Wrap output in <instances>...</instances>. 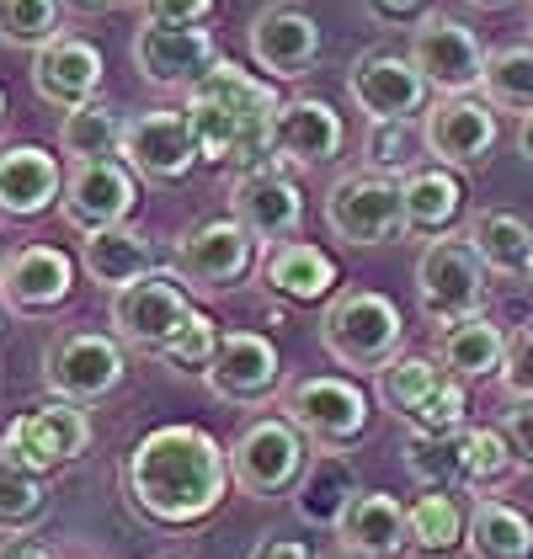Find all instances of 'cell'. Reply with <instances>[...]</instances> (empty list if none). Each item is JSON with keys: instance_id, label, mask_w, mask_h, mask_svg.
<instances>
[{"instance_id": "52", "label": "cell", "mask_w": 533, "mask_h": 559, "mask_svg": "<svg viewBox=\"0 0 533 559\" xmlns=\"http://www.w3.org/2000/svg\"><path fill=\"white\" fill-rule=\"evenodd\" d=\"M464 5H475V11H501V5H512V0H464Z\"/></svg>"}, {"instance_id": "37", "label": "cell", "mask_w": 533, "mask_h": 559, "mask_svg": "<svg viewBox=\"0 0 533 559\" xmlns=\"http://www.w3.org/2000/svg\"><path fill=\"white\" fill-rule=\"evenodd\" d=\"M44 512H48L44 474L22 469V464H11V459H0V538L38 527Z\"/></svg>"}, {"instance_id": "25", "label": "cell", "mask_w": 533, "mask_h": 559, "mask_svg": "<svg viewBox=\"0 0 533 559\" xmlns=\"http://www.w3.org/2000/svg\"><path fill=\"white\" fill-rule=\"evenodd\" d=\"M400 198H405V235H453V224L464 214V181L448 166H416L400 176Z\"/></svg>"}, {"instance_id": "16", "label": "cell", "mask_w": 533, "mask_h": 559, "mask_svg": "<svg viewBox=\"0 0 533 559\" xmlns=\"http://www.w3.org/2000/svg\"><path fill=\"white\" fill-rule=\"evenodd\" d=\"M220 64V44L209 27H161L144 22L133 38V70L155 91H192Z\"/></svg>"}, {"instance_id": "57", "label": "cell", "mask_w": 533, "mask_h": 559, "mask_svg": "<svg viewBox=\"0 0 533 559\" xmlns=\"http://www.w3.org/2000/svg\"><path fill=\"white\" fill-rule=\"evenodd\" d=\"M0 272H5V251H0Z\"/></svg>"}, {"instance_id": "45", "label": "cell", "mask_w": 533, "mask_h": 559, "mask_svg": "<svg viewBox=\"0 0 533 559\" xmlns=\"http://www.w3.org/2000/svg\"><path fill=\"white\" fill-rule=\"evenodd\" d=\"M144 22H161V27H203L214 0H133Z\"/></svg>"}, {"instance_id": "53", "label": "cell", "mask_w": 533, "mask_h": 559, "mask_svg": "<svg viewBox=\"0 0 533 559\" xmlns=\"http://www.w3.org/2000/svg\"><path fill=\"white\" fill-rule=\"evenodd\" d=\"M0 118H5V91H0Z\"/></svg>"}, {"instance_id": "24", "label": "cell", "mask_w": 533, "mask_h": 559, "mask_svg": "<svg viewBox=\"0 0 533 559\" xmlns=\"http://www.w3.org/2000/svg\"><path fill=\"white\" fill-rule=\"evenodd\" d=\"M336 538L357 559H400L411 555V516L390 490H357L336 522Z\"/></svg>"}, {"instance_id": "3", "label": "cell", "mask_w": 533, "mask_h": 559, "mask_svg": "<svg viewBox=\"0 0 533 559\" xmlns=\"http://www.w3.org/2000/svg\"><path fill=\"white\" fill-rule=\"evenodd\" d=\"M315 442L294 427L288 416H262L235 437L229 448V469H235V485L257 501H277V496H294L299 479L310 469Z\"/></svg>"}, {"instance_id": "20", "label": "cell", "mask_w": 533, "mask_h": 559, "mask_svg": "<svg viewBox=\"0 0 533 559\" xmlns=\"http://www.w3.org/2000/svg\"><path fill=\"white\" fill-rule=\"evenodd\" d=\"M229 214L240 218L262 246H283L299 235V218H305V198L294 187V176L262 166V171H240L229 187Z\"/></svg>"}, {"instance_id": "34", "label": "cell", "mask_w": 533, "mask_h": 559, "mask_svg": "<svg viewBox=\"0 0 533 559\" xmlns=\"http://www.w3.org/2000/svg\"><path fill=\"white\" fill-rule=\"evenodd\" d=\"M481 96L496 112H533V38L529 44H501L486 53V75H481Z\"/></svg>"}, {"instance_id": "14", "label": "cell", "mask_w": 533, "mask_h": 559, "mask_svg": "<svg viewBox=\"0 0 533 559\" xmlns=\"http://www.w3.org/2000/svg\"><path fill=\"white\" fill-rule=\"evenodd\" d=\"M411 64L427 75V86L438 96H470L481 91V75H486V48L464 22L427 11L411 27Z\"/></svg>"}, {"instance_id": "27", "label": "cell", "mask_w": 533, "mask_h": 559, "mask_svg": "<svg viewBox=\"0 0 533 559\" xmlns=\"http://www.w3.org/2000/svg\"><path fill=\"white\" fill-rule=\"evenodd\" d=\"M262 283L294 304L331 299L336 294V261L325 257L320 246H310V240H283V246H266Z\"/></svg>"}, {"instance_id": "7", "label": "cell", "mask_w": 533, "mask_h": 559, "mask_svg": "<svg viewBox=\"0 0 533 559\" xmlns=\"http://www.w3.org/2000/svg\"><path fill=\"white\" fill-rule=\"evenodd\" d=\"M283 416L305 431L315 448L342 453V448L363 442L374 405H368V394H363L353 379L320 373V379H299V384L283 389Z\"/></svg>"}, {"instance_id": "21", "label": "cell", "mask_w": 533, "mask_h": 559, "mask_svg": "<svg viewBox=\"0 0 533 559\" xmlns=\"http://www.w3.org/2000/svg\"><path fill=\"white\" fill-rule=\"evenodd\" d=\"M64 198V171L44 144H0V224H33Z\"/></svg>"}, {"instance_id": "28", "label": "cell", "mask_w": 533, "mask_h": 559, "mask_svg": "<svg viewBox=\"0 0 533 559\" xmlns=\"http://www.w3.org/2000/svg\"><path fill=\"white\" fill-rule=\"evenodd\" d=\"M438 362H443L453 379H464V384L490 379V373H501V362H507V331H501L496 320H486V314H464V320L443 325Z\"/></svg>"}, {"instance_id": "29", "label": "cell", "mask_w": 533, "mask_h": 559, "mask_svg": "<svg viewBox=\"0 0 533 559\" xmlns=\"http://www.w3.org/2000/svg\"><path fill=\"white\" fill-rule=\"evenodd\" d=\"M464 240L486 261L490 277H529L533 272V229L507 209H481L464 224Z\"/></svg>"}, {"instance_id": "22", "label": "cell", "mask_w": 533, "mask_h": 559, "mask_svg": "<svg viewBox=\"0 0 533 559\" xmlns=\"http://www.w3.org/2000/svg\"><path fill=\"white\" fill-rule=\"evenodd\" d=\"M102 75H107L102 48L75 38V33H59L54 44H44L33 53V91L44 96L48 107H59V112H75V107L96 102Z\"/></svg>"}, {"instance_id": "17", "label": "cell", "mask_w": 533, "mask_h": 559, "mask_svg": "<svg viewBox=\"0 0 533 559\" xmlns=\"http://www.w3.org/2000/svg\"><path fill=\"white\" fill-rule=\"evenodd\" d=\"M75 294V257L59 246H22L5 257L0 272V304L16 320H48Z\"/></svg>"}, {"instance_id": "33", "label": "cell", "mask_w": 533, "mask_h": 559, "mask_svg": "<svg viewBox=\"0 0 533 559\" xmlns=\"http://www.w3.org/2000/svg\"><path fill=\"white\" fill-rule=\"evenodd\" d=\"M405 516H411V555L416 559H448L464 549L470 512L453 501V490H427L422 501L405 507Z\"/></svg>"}, {"instance_id": "39", "label": "cell", "mask_w": 533, "mask_h": 559, "mask_svg": "<svg viewBox=\"0 0 533 559\" xmlns=\"http://www.w3.org/2000/svg\"><path fill=\"white\" fill-rule=\"evenodd\" d=\"M187 123L198 133V150H203V166H229L235 160V150H240V118L220 107V102H209V96H198V91H187Z\"/></svg>"}, {"instance_id": "40", "label": "cell", "mask_w": 533, "mask_h": 559, "mask_svg": "<svg viewBox=\"0 0 533 559\" xmlns=\"http://www.w3.org/2000/svg\"><path fill=\"white\" fill-rule=\"evenodd\" d=\"M518 453H512V442H507V431L501 427H470V469H464V485L470 490H496V485H507L512 474H518Z\"/></svg>"}, {"instance_id": "31", "label": "cell", "mask_w": 533, "mask_h": 559, "mask_svg": "<svg viewBox=\"0 0 533 559\" xmlns=\"http://www.w3.org/2000/svg\"><path fill=\"white\" fill-rule=\"evenodd\" d=\"M353 496H357L353 464L342 453H315L305 479H299V490H294V512L310 527H336L342 512L353 507Z\"/></svg>"}, {"instance_id": "38", "label": "cell", "mask_w": 533, "mask_h": 559, "mask_svg": "<svg viewBox=\"0 0 533 559\" xmlns=\"http://www.w3.org/2000/svg\"><path fill=\"white\" fill-rule=\"evenodd\" d=\"M64 33V5L59 0H0V44L38 48Z\"/></svg>"}, {"instance_id": "44", "label": "cell", "mask_w": 533, "mask_h": 559, "mask_svg": "<svg viewBox=\"0 0 533 559\" xmlns=\"http://www.w3.org/2000/svg\"><path fill=\"white\" fill-rule=\"evenodd\" d=\"M496 379H501V389L512 400H533V325L507 336V362H501Z\"/></svg>"}, {"instance_id": "46", "label": "cell", "mask_w": 533, "mask_h": 559, "mask_svg": "<svg viewBox=\"0 0 533 559\" xmlns=\"http://www.w3.org/2000/svg\"><path fill=\"white\" fill-rule=\"evenodd\" d=\"M433 0H363V16L379 22V27H405V22H422Z\"/></svg>"}, {"instance_id": "55", "label": "cell", "mask_w": 533, "mask_h": 559, "mask_svg": "<svg viewBox=\"0 0 533 559\" xmlns=\"http://www.w3.org/2000/svg\"><path fill=\"white\" fill-rule=\"evenodd\" d=\"M0 325H5V304H0Z\"/></svg>"}, {"instance_id": "43", "label": "cell", "mask_w": 533, "mask_h": 559, "mask_svg": "<svg viewBox=\"0 0 533 559\" xmlns=\"http://www.w3.org/2000/svg\"><path fill=\"white\" fill-rule=\"evenodd\" d=\"M464 421H470V389H464V379H453V373H448L443 384L411 411V421H405V427L411 431H459Z\"/></svg>"}, {"instance_id": "15", "label": "cell", "mask_w": 533, "mask_h": 559, "mask_svg": "<svg viewBox=\"0 0 533 559\" xmlns=\"http://www.w3.org/2000/svg\"><path fill=\"white\" fill-rule=\"evenodd\" d=\"M246 44H251V64L266 81H305L320 59V22L294 0H272L251 16Z\"/></svg>"}, {"instance_id": "23", "label": "cell", "mask_w": 533, "mask_h": 559, "mask_svg": "<svg viewBox=\"0 0 533 559\" xmlns=\"http://www.w3.org/2000/svg\"><path fill=\"white\" fill-rule=\"evenodd\" d=\"M342 144H347L342 112L320 96H288L272 123V155L288 166H325L342 155Z\"/></svg>"}, {"instance_id": "1", "label": "cell", "mask_w": 533, "mask_h": 559, "mask_svg": "<svg viewBox=\"0 0 533 559\" xmlns=\"http://www.w3.org/2000/svg\"><path fill=\"white\" fill-rule=\"evenodd\" d=\"M235 485L229 453L214 431L192 421H166L133 442L123 464L129 507L155 527H198L224 507V490Z\"/></svg>"}, {"instance_id": "51", "label": "cell", "mask_w": 533, "mask_h": 559, "mask_svg": "<svg viewBox=\"0 0 533 559\" xmlns=\"http://www.w3.org/2000/svg\"><path fill=\"white\" fill-rule=\"evenodd\" d=\"M518 150H523V160L533 166V112L523 118V123H518Z\"/></svg>"}, {"instance_id": "47", "label": "cell", "mask_w": 533, "mask_h": 559, "mask_svg": "<svg viewBox=\"0 0 533 559\" xmlns=\"http://www.w3.org/2000/svg\"><path fill=\"white\" fill-rule=\"evenodd\" d=\"M501 431H507L512 453H518L523 464H533V400H518V405L507 411V421H501Z\"/></svg>"}, {"instance_id": "18", "label": "cell", "mask_w": 533, "mask_h": 559, "mask_svg": "<svg viewBox=\"0 0 533 559\" xmlns=\"http://www.w3.org/2000/svg\"><path fill=\"white\" fill-rule=\"evenodd\" d=\"M118 160H129L133 176H144V181H181L203 166V150H198V133L187 123V112L155 107V112L129 118Z\"/></svg>"}, {"instance_id": "13", "label": "cell", "mask_w": 533, "mask_h": 559, "mask_svg": "<svg viewBox=\"0 0 533 559\" xmlns=\"http://www.w3.org/2000/svg\"><path fill=\"white\" fill-rule=\"evenodd\" d=\"M496 107L486 96H438L422 112V150L448 171H475L496 150Z\"/></svg>"}, {"instance_id": "2", "label": "cell", "mask_w": 533, "mask_h": 559, "mask_svg": "<svg viewBox=\"0 0 533 559\" xmlns=\"http://www.w3.org/2000/svg\"><path fill=\"white\" fill-rule=\"evenodd\" d=\"M400 342H405V320L395 299H384L379 288H342L320 314V346L331 352V362L353 373H379L384 362H395Z\"/></svg>"}, {"instance_id": "48", "label": "cell", "mask_w": 533, "mask_h": 559, "mask_svg": "<svg viewBox=\"0 0 533 559\" xmlns=\"http://www.w3.org/2000/svg\"><path fill=\"white\" fill-rule=\"evenodd\" d=\"M251 559H310V544H299V538H257Z\"/></svg>"}, {"instance_id": "26", "label": "cell", "mask_w": 533, "mask_h": 559, "mask_svg": "<svg viewBox=\"0 0 533 559\" xmlns=\"http://www.w3.org/2000/svg\"><path fill=\"white\" fill-rule=\"evenodd\" d=\"M81 266H86V277L96 288L118 294V288H129V283L155 272V246H150V235H139L129 224L96 229V235L81 240Z\"/></svg>"}, {"instance_id": "58", "label": "cell", "mask_w": 533, "mask_h": 559, "mask_svg": "<svg viewBox=\"0 0 533 559\" xmlns=\"http://www.w3.org/2000/svg\"><path fill=\"white\" fill-rule=\"evenodd\" d=\"M529 277H533V272H529Z\"/></svg>"}, {"instance_id": "42", "label": "cell", "mask_w": 533, "mask_h": 559, "mask_svg": "<svg viewBox=\"0 0 533 559\" xmlns=\"http://www.w3.org/2000/svg\"><path fill=\"white\" fill-rule=\"evenodd\" d=\"M416 150V133H411V123H368V139H363V160H368V171L379 176H405L416 171L411 155Z\"/></svg>"}, {"instance_id": "41", "label": "cell", "mask_w": 533, "mask_h": 559, "mask_svg": "<svg viewBox=\"0 0 533 559\" xmlns=\"http://www.w3.org/2000/svg\"><path fill=\"white\" fill-rule=\"evenodd\" d=\"M224 342V331H220V320L209 314V309H192V320L177 331V342L171 346H161L155 357L171 368V373H209V362H214V352H220Z\"/></svg>"}, {"instance_id": "6", "label": "cell", "mask_w": 533, "mask_h": 559, "mask_svg": "<svg viewBox=\"0 0 533 559\" xmlns=\"http://www.w3.org/2000/svg\"><path fill=\"white\" fill-rule=\"evenodd\" d=\"M129 373V357L118 336H102V331H64L54 336L44 352V384L54 400H75V405H96L107 394H118Z\"/></svg>"}, {"instance_id": "12", "label": "cell", "mask_w": 533, "mask_h": 559, "mask_svg": "<svg viewBox=\"0 0 533 559\" xmlns=\"http://www.w3.org/2000/svg\"><path fill=\"white\" fill-rule=\"evenodd\" d=\"M139 209V176L129 160H75L64 176V198H59V218L81 235L96 229H118L129 224V214Z\"/></svg>"}, {"instance_id": "4", "label": "cell", "mask_w": 533, "mask_h": 559, "mask_svg": "<svg viewBox=\"0 0 533 559\" xmlns=\"http://www.w3.org/2000/svg\"><path fill=\"white\" fill-rule=\"evenodd\" d=\"M486 261L475 257V246L464 235H438L427 240V251L416 257V304L427 320L453 325L464 314H481L486 304Z\"/></svg>"}, {"instance_id": "5", "label": "cell", "mask_w": 533, "mask_h": 559, "mask_svg": "<svg viewBox=\"0 0 533 559\" xmlns=\"http://www.w3.org/2000/svg\"><path fill=\"white\" fill-rule=\"evenodd\" d=\"M86 448H91V416L86 405H75V400L33 405V411H22L11 427L0 431V459L44 474V479L54 469H70Z\"/></svg>"}, {"instance_id": "19", "label": "cell", "mask_w": 533, "mask_h": 559, "mask_svg": "<svg viewBox=\"0 0 533 559\" xmlns=\"http://www.w3.org/2000/svg\"><path fill=\"white\" fill-rule=\"evenodd\" d=\"M203 384L214 389V400L224 405H266L277 384H283V357L266 342L262 331H224L220 352L203 373Z\"/></svg>"}, {"instance_id": "36", "label": "cell", "mask_w": 533, "mask_h": 559, "mask_svg": "<svg viewBox=\"0 0 533 559\" xmlns=\"http://www.w3.org/2000/svg\"><path fill=\"white\" fill-rule=\"evenodd\" d=\"M379 405L390 411V416H400V421H411V411L433 394V389L448 379V368L438 362V357H422V352H400L395 362H384L379 373Z\"/></svg>"}, {"instance_id": "9", "label": "cell", "mask_w": 533, "mask_h": 559, "mask_svg": "<svg viewBox=\"0 0 533 559\" xmlns=\"http://www.w3.org/2000/svg\"><path fill=\"white\" fill-rule=\"evenodd\" d=\"M325 224L347 246H390L405 235V198L395 176L353 171L325 192Z\"/></svg>"}, {"instance_id": "50", "label": "cell", "mask_w": 533, "mask_h": 559, "mask_svg": "<svg viewBox=\"0 0 533 559\" xmlns=\"http://www.w3.org/2000/svg\"><path fill=\"white\" fill-rule=\"evenodd\" d=\"M64 11H75V16H102V11H112V5H123V0H59Z\"/></svg>"}, {"instance_id": "11", "label": "cell", "mask_w": 533, "mask_h": 559, "mask_svg": "<svg viewBox=\"0 0 533 559\" xmlns=\"http://www.w3.org/2000/svg\"><path fill=\"white\" fill-rule=\"evenodd\" d=\"M187 320H192V299H187V283L171 272H150V277L112 294V331L133 352L171 346Z\"/></svg>"}, {"instance_id": "32", "label": "cell", "mask_w": 533, "mask_h": 559, "mask_svg": "<svg viewBox=\"0 0 533 559\" xmlns=\"http://www.w3.org/2000/svg\"><path fill=\"white\" fill-rule=\"evenodd\" d=\"M464 549L475 559H533V522L518 507H507L496 496H481L470 507Z\"/></svg>"}, {"instance_id": "56", "label": "cell", "mask_w": 533, "mask_h": 559, "mask_svg": "<svg viewBox=\"0 0 533 559\" xmlns=\"http://www.w3.org/2000/svg\"><path fill=\"white\" fill-rule=\"evenodd\" d=\"M331 559H357V555H331Z\"/></svg>"}, {"instance_id": "49", "label": "cell", "mask_w": 533, "mask_h": 559, "mask_svg": "<svg viewBox=\"0 0 533 559\" xmlns=\"http://www.w3.org/2000/svg\"><path fill=\"white\" fill-rule=\"evenodd\" d=\"M0 559H54L38 544V538H27V533H11V538H0Z\"/></svg>"}, {"instance_id": "10", "label": "cell", "mask_w": 533, "mask_h": 559, "mask_svg": "<svg viewBox=\"0 0 533 559\" xmlns=\"http://www.w3.org/2000/svg\"><path fill=\"white\" fill-rule=\"evenodd\" d=\"M347 96L357 112H368V123H411L416 112L433 107L427 75L411 64V53H395V48L357 53L347 70Z\"/></svg>"}, {"instance_id": "35", "label": "cell", "mask_w": 533, "mask_h": 559, "mask_svg": "<svg viewBox=\"0 0 533 559\" xmlns=\"http://www.w3.org/2000/svg\"><path fill=\"white\" fill-rule=\"evenodd\" d=\"M123 129H129V118H118L102 102H86V107L64 112L59 155H70V160H112V155H123Z\"/></svg>"}, {"instance_id": "8", "label": "cell", "mask_w": 533, "mask_h": 559, "mask_svg": "<svg viewBox=\"0 0 533 559\" xmlns=\"http://www.w3.org/2000/svg\"><path fill=\"white\" fill-rule=\"evenodd\" d=\"M262 240L240 224V218H203L181 235L177 246V277L198 294H229L257 272Z\"/></svg>"}, {"instance_id": "30", "label": "cell", "mask_w": 533, "mask_h": 559, "mask_svg": "<svg viewBox=\"0 0 533 559\" xmlns=\"http://www.w3.org/2000/svg\"><path fill=\"white\" fill-rule=\"evenodd\" d=\"M400 459L405 474L422 485V490H459L464 469H470V427L459 431H411L400 442Z\"/></svg>"}, {"instance_id": "54", "label": "cell", "mask_w": 533, "mask_h": 559, "mask_svg": "<svg viewBox=\"0 0 533 559\" xmlns=\"http://www.w3.org/2000/svg\"><path fill=\"white\" fill-rule=\"evenodd\" d=\"M529 33H533V5H529Z\"/></svg>"}]
</instances>
